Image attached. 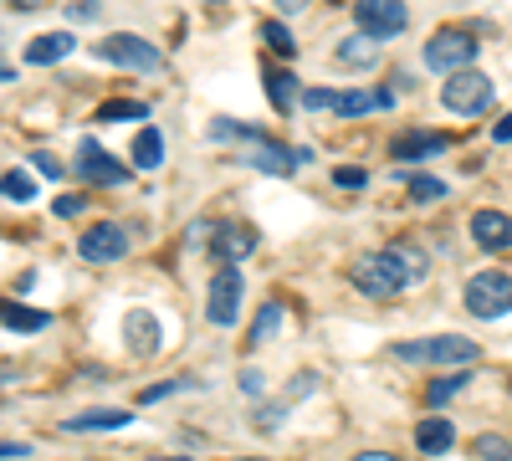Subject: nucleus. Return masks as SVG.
Masks as SVG:
<instances>
[{
	"instance_id": "40",
	"label": "nucleus",
	"mask_w": 512,
	"mask_h": 461,
	"mask_svg": "<svg viewBox=\"0 0 512 461\" xmlns=\"http://www.w3.org/2000/svg\"><path fill=\"white\" fill-rule=\"evenodd\" d=\"M231 461H267V456H231Z\"/></svg>"
},
{
	"instance_id": "13",
	"label": "nucleus",
	"mask_w": 512,
	"mask_h": 461,
	"mask_svg": "<svg viewBox=\"0 0 512 461\" xmlns=\"http://www.w3.org/2000/svg\"><path fill=\"white\" fill-rule=\"evenodd\" d=\"M210 251L221 257V267H236L241 257H251V251H256V231L251 226H221L216 236H210Z\"/></svg>"
},
{
	"instance_id": "3",
	"label": "nucleus",
	"mask_w": 512,
	"mask_h": 461,
	"mask_svg": "<svg viewBox=\"0 0 512 461\" xmlns=\"http://www.w3.org/2000/svg\"><path fill=\"white\" fill-rule=\"evenodd\" d=\"M472 62H477V31L466 26H441L425 41V67L431 72H466Z\"/></svg>"
},
{
	"instance_id": "17",
	"label": "nucleus",
	"mask_w": 512,
	"mask_h": 461,
	"mask_svg": "<svg viewBox=\"0 0 512 461\" xmlns=\"http://www.w3.org/2000/svg\"><path fill=\"white\" fill-rule=\"evenodd\" d=\"M123 339H128V349H134V354H154V349H159V323H154V313H144V308L123 313Z\"/></svg>"
},
{
	"instance_id": "18",
	"label": "nucleus",
	"mask_w": 512,
	"mask_h": 461,
	"mask_svg": "<svg viewBox=\"0 0 512 461\" xmlns=\"http://www.w3.org/2000/svg\"><path fill=\"white\" fill-rule=\"evenodd\" d=\"M72 31H47V36H36V41H26V62L31 67H47V62H62V57H72Z\"/></svg>"
},
{
	"instance_id": "41",
	"label": "nucleus",
	"mask_w": 512,
	"mask_h": 461,
	"mask_svg": "<svg viewBox=\"0 0 512 461\" xmlns=\"http://www.w3.org/2000/svg\"><path fill=\"white\" fill-rule=\"evenodd\" d=\"M159 461H180V456H159Z\"/></svg>"
},
{
	"instance_id": "10",
	"label": "nucleus",
	"mask_w": 512,
	"mask_h": 461,
	"mask_svg": "<svg viewBox=\"0 0 512 461\" xmlns=\"http://www.w3.org/2000/svg\"><path fill=\"white\" fill-rule=\"evenodd\" d=\"M251 170H262V175H277V180H287L297 164H308L313 154L308 149H292V144H272V139H256V144H246V154H241Z\"/></svg>"
},
{
	"instance_id": "23",
	"label": "nucleus",
	"mask_w": 512,
	"mask_h": 461,
	"mask_svg": "<svg viewBox=\"0 0 512 461\" xmlns=\"http://www.w3.org/2000/svg\"><path fill=\"white\" fill-rule=\"evenodd\" d=\"M338 62L344 67H374V36H349V41H338Z\"/></svg>"
},
{
	"instance_id": "36",
	"label": "nucleus",
	"mask_w": 512,
	"mask_h": 461,
	"mask_svg": "<svg viewBox=\"0 0 512 461\" xmlns=\"http://www.w3.org/2000/svg\"><path fill=\"white\" fill-rule=\"evenodd\" d=\"M72 16H77V21H88V16H98V6H93V0H77Z\"/></svg>"
},
{
	"instance_id": "39",
	"label": "nucleus",
	"mask_w": 512,
	"mask_h": 461,
	"mask_svg": "<svg viewBox=\"0 0 512 461\" xmlns=\"http://www.w3.org/2000/svg\"><path fill=\"white\" fill-rule=\"evenodd\" d=\"M11 6H26L31 11V6H41V0H11Z\"/></svg>"
},
{
	"instance_id": "6",
	"label": "nucleus",
	"mask_w": 512,
	"mask_h": 461,
	"mask_svg": "<svg viewBox=\"0 0 512 461\" xmlns=\"http://www.w3.org/2000/svg\"><path fill=\"white\" fill-rule=\"evenodd\" d=\"M93 52H98V62H108V67H123V72H159V67H164L159 47H149L144 36H128V31H113V36H103Z\"/></svg>"
},
{
	"instance_id": "28",
	"label": "nucleus",
	"mask_w": 512,
	"mask_h": 461,
	"mask_svg": "<svg viewBox=\"0 0 512 461\" xmlns=\"http://www.w3.org/2000/svg\"><path fill=\"white\" fill-rule=\"evenodd\" d=\"M6 200H36V180L26 175V170H6Z\"/></svg>"
},
{
	"instance_id": "38",
	"label": "nucleus",
	"mask_w": 512,
	"mask_h": 461,
	"mask_svg": "<svg viewBox=\"0 0 512 461\" xmlns=\"http://www.w3.org/2000/svg\"><path fill=\"white\" fill-rule=\"evenodd\" d=\"M308 0H277V11H303Z\"/></svg>"
},
{
	"instance_id": "19",
	"label": "nucleus",
	"mask_w": 512,
	"mask_h": 461,
	"mask_svg": "<svg viewBox=\"0 0 512 461\" xmlns=\"http://www.w3.org/2000/svg\"><path fill=\"white\" fill-rule=\"evenodd\" d=\"M451 441H456V431H451L446 421H420V426H415V446H420L425 456H446Z\"/></svg>"
},
{
	"instance_id": "25",
	"label": "nucleus",
	"mask_w": 512,
	"mask_h": 461,
	"mask_svg": "<svg viewBox=\"0 0 512 461\" xmlns=\"http://www.w3.org/2000/svg\"><path fill=\"white\" fill-rule=\"evenodd\" d=\"M98 118H103V123H123V118H139V123H144V118H149V108H144V103H134V98H113V103H103V108H98Z\"/></svg>"
},
{
	"instance_id": "8",
	"label": "nucleus",
	"mask_w": 512,
	"mask_h": 461,
	"mask_svg": "<svg viewBox=\"0 0 512 461\" xmlns=\"http://www.w3.org/2000/svg\"><path fill=\"white\" fill-rule=\"evenodd\" d=\"M354 26L374 41H395L405 36L410 11H405V0H354Z\"/></svg>"
},
{
	"instance_id": "4",
	"label": "nucleus",
	"mask_w": 512,
	"mask_h": 461,
	"mask_svg": "<svg viewBox=\"0 0 512 461\" xmlns=\"http://www.w3.org/2000/svg\"><path fill=\"white\" fill-rule=\"evenodd\" d=\"M466 313H477V318H507L512 313V272H477L472 282H466Z\"/></svg>"
},
{
	"instance_id": "31",
	"label": "nucleus",
	"mask_w": 512,
	"mask_h": 461,
	"mask_svg": "<svg viewBox=\"0 0 512 461\" xmlns=\"http://www.w3.org/2000/svg\"><path fill=\"white\" fill-rule=\"evenodd\" d=\"M333 185H338V190H359V185H369V175L359 170V164H338V170H333Z\"/></svg>"
},
{
	"instance_id": "37",
	"label": "nucleus",
	"mask_w": 512,
	"mask_h": 461,
	"mask_svg": "<svg viewBox=\"0 0 512 461\" xmlns=\"http://www.w3.org/2000/svg\"><path fill=\"white\" fill-rule=\"evenodd\" d=\"M354 461H400V456H390V451H364V456H354Z\"/></svg>"
},
{
	"instance_id": "33",
	"label": "nucleus",
	"mask_w": 512,
	"mask_h": 461,
	"mask_svg": "<svg viewBox=\"0 0 512 461\" xmlns=\"http://www.w3.org/2000/svg\"><path fill=\"white\" fill-rule=\"evenodd\" d=\"M164 395H175V380H164V385H149V390H144L139 400H144V405H159Z\"/></svg>"
},
{
	"instance_id": "2",
	"label": "nucleus",
	"mask_w": 512,
	"mask_h": 461,
	"mask_svg": "<svg viewBox=\"0 0 512 461\" xmlns=\"http://www.w3.org/2000/svg\"><path fill=\"white\" fill-rule=\"evenodd\" d=\"M390 354L400 364H431V369H466L482 349L472 339H461V333H436V339H400L390 344Z\"/></svg>"
},
{
	"instance_id": "32",
	"label": "nucleus",
	"mask_w": 512,
	"mask_h": 461,
	"mask_svg": "<svg viewBox=\"0 0 512 461\" xmlns=\"http://www.w3.org/2000/svg\"><path fill=\"white\" fill-rule=\"evenodd\" d=\"M52 211H57V216H82V195H57Z\"/></svg>"
},
{
	"instance_id": "7",
	"label": "nucleus",
	"mask_w": 512,
	"mask_h": 461,
	"mask_svg": "<svg viewBox=\"0 0 512 461\" xmlns=\"http://www.w3.org/2000/svg\"><path fill=\"white\" fill-rule=\"evenodd\" d=\"M441 103H446L456 118H482V113L492 108V82H487L477 67L451 72V77H446V88H441Z\"/></svg>"
},
{
	"instance_id": "30",
	"label": "nucleus",
	"mask_w": 512,
	"mask_h": 461,
	"mask_svg": "<svg viewBox=\"0 0 512 461\" xmlns=\"http://www.w3.org/2000/svg\"><path fill=\"white\" fill-rule=\"evenodd\" d=\"M277 323H282V308H277V303H267V308H262V318H256V328H251V344H262L267 333H277Z\"/></svg>"
},
{
	"instance_id": "1",
	"label": "nucleus",
	"mask_w": 512,
	"mask_h": 461,
	"mask_svg": "<svg viewBox=\"0 0 512 461\" xmlns=\"http://www.w3.org/2000/svg\"><path fill=\"white\" fill-rule=\"evenodd\" d=\"M431 272V257L420 246H384V251H364L349 267V282L364 298H400L410 282H420Z\"/></svg>"
},
{
	"instance_id": "11",
	"label": "nucleus",
	"mask_w": 512,
	"mask_h": 461,
	"mask_svg": "<svg viewBox=\"0 0 512 461\" xmlns=\"http://www.w3.org/2000/svg\"><path fill=\"white\" fill-rule=\"evenodd\" d=\"M77 175L88 185H128V164H118L108 149H98L93 139L77 144Z\"/></svg>"
},
{
	"instance_id": "26",
	"label": "nucleus",
	"mask_w": 512,
	"mask_h": 461,
	"mask_svg": "<svg viewBox=\"0 0 512 461\" xmlns=\"http://www.w3.org/2000/svg\"><path fill=\"white\" fill-rule=\"evenodd\" d=\"M405 190H410V205H431V200L446 195V180H436V175H415Z\"/></svg>"
},
{
	"instance_id": "16",
	"label": "nucleus",
	"mask_w": 512,
	"mask_h": 461,
	"mask_svg": "<svg viewBox=\"0 0 512 461\" xmlns=\"http://www.w3.org/2000/svg\"><path fill=\"white\" fill-rule=\"evenodd\" d=\"M446 149H451V134H436V129H431V134H425V129H420V134H400V139L390 144L395 159H431V154H446Z\"/></svg>"
},
{
	"instance_id": "34",
	"label": "nucleus",
	"mask_w": 512,
	"mask_h": 461,
	"mask_svg": "<svg viewBox=\"0 0 512 461\" xmlns=\"http://www.w3.org/2000/svg\"><path fill=\"white\" fill-rule=\"evenodd\" d=\"M36 170H41V175H62V164H57L52 154H36Z\"/></svg>"
},
{
	"instance_id": "9",
	"label": "nucleus",
	"mask_w": 512,
	"mask_h": 461,
	"mask_svg": "<svg viewBox=\"0 0 512 461\" xmlns=\"http://www.w3.org/2000/svg\"><path fill=\"white\" fill-rule=\"evenodd\" d=\"M205 318L216 328H231L241 318V272L236 267H221L210 277V298H205Z\"/></svg>"
},
{
	"instance_id": "5",
	"label": "nucleus",
	"mask_w": 512,
	"mask_h": 461,
	"mask_svg": "<svg viewBox=\"0 0 512 461\" xmlns=\"http://www.w3.org/2000/svg\"><path fill=\"white\" fill-rule=\"evenodd\" d=\"M303 108L313 113H344V118H364L374 108H395V93L390 88H374V93H333V88H308L303 93Z\"/></svg>"
},
{
	"instance_id": "14",
	"label": "nucleus",
	"mask_w": 512,
	"mask_h": 461,
	"mask_svg": "<svg viewBox=\"0 0 512 461\" xmlns=\"http://www.w3.org/2000/svg\"><path fill=\"white\" fill-rule=\"evenodd\" d=\"M472 241H477L482 251H507V246H512V216H502V211H477V216H472Z\"/></svg>"
},
{
	"instance_id": "21",
	"label": "nucleus",
	"mask_w": 512,
	"mask_h": 461,
	"mask_svg": "<svg viewBox=\"0 0 512 461\" xmlns=\"http://www.w3.org/2000/svg\"><path fill=\"white\" fill-rule=\"evenodd\" d=\"M113 426H128V410H88L67 421V431H113Z\"/></svg>"
},
{
	"instance_id": "29",
	"label": "nucleus",
	"mask_w": 512,
	"mask_h": 461,
	"mask_svg": "<svg viewBox=\"0 0 512 461\" xmlns=\"http://www.w3.org/2000/svg\"><path fill=\"white\" fill-rule=\"evenodd\" d=\"M477 456L482 461H512V441L507 436H482L477 441Z\"/></svg>"
},
{
	"instance_id": "27",
	"label": "nucleus",
	"mask_w": 512,
	"mask_h": 461,
	"mask_svg": "<svg viewBox=\"0 0 512 461\" xmlns=\"http://www.w3.org/2000/svg\"><path fill=\"white\" fill-rule=\"evenodd\" d=\"M262 41H267V47H272L277 57H292V52H297V41L287 36V26H282V21H267V26H262Z\"/></svg>"
},
{
	"instance_id": "20",
	"label": "nucleus",
	"mask_w": 512,
	"mask_h": 461,
	"mask_svg": "<svg viewBox=\"0 0 512 461\" xmlns=\"http://www.w3.org/2000/svg\"><path fill=\"white\" fill-rule=\"evenodd\" d=\"M159 164H164V139L159 129H144L134 139V170H159Z\"/></svg>"
},
{
	"instance_id": "24",
	"label": "nucleus",
	"mask_w": 512,
	"mask_h": 461,
	"mask_svg": "<svg viewBox=\"0 0 512 461\" xmlns=\"http://www.w3.org/2000/svg\"><path fill=\"white\" fill-rule=\"evenodd\" d=\"M461 390H466V369L446 374V380H431V390H425V405H446V400H456Z\"/></svg>"
},
{
	"instance_id": "15",
	"label": "nucleus",
	"mask_w": 512,
	"mask_h": 461,
	"mask_svg": "<svg viewBox=\"0 0 512 461\" xmlns=\"http://www.w3.org/2000/svg\"><path fill=\"white\" fill-rule=\"evenodd\" d=\"M267 98L277 113H297V103H303V82H297L292 67H267Z\"/></svg>"
},
{
	"instance_id": "35",
	"label": "nucleus",
	"mask_w": 512,
	"mask_h": 461,
	"mask_svg": "<svg viewBox=\"0 0 512 461\" xmlns=\"http://www.w3.org/2000/svg\"><path fill=\"white\" fill-rule=\"evenodd\" d=\"M492 139H497V144H507V139H512V113H507V118H497V129H492Z\"/></svg>"
},
{
	"instance_id": "12",
	"label": "nucleus",
	"mask_w": 512,
	"mask_h": 461,
	"mask_svg": "<svg viewBox=\"0 0 512 461\" xmlns=\"http://www.w3.org/2000/svg\"><path fill=\"white\" fill-rule=\"evenodd\" d=\"M77 251H82L88 262H123V257H128V231L113 226V221L88 226V231H82V241H77Z\"/></svg>"
},
{
	"instance_id": "22",
	"label": "nucleus",
	"mask_w": 512,
	"mask_h": 461,
	"mask_svg": "<svg viewBox=\"0 0 512 461\" xmlns=\"http://www.w3.org/2000/svg\"><path fill=\"white\" fill-rule=\"evenodd\" d=\"M6 328H11V333H41V328H52V313L11 303V308H6Z\"/></svg>"
}]
</instances>
